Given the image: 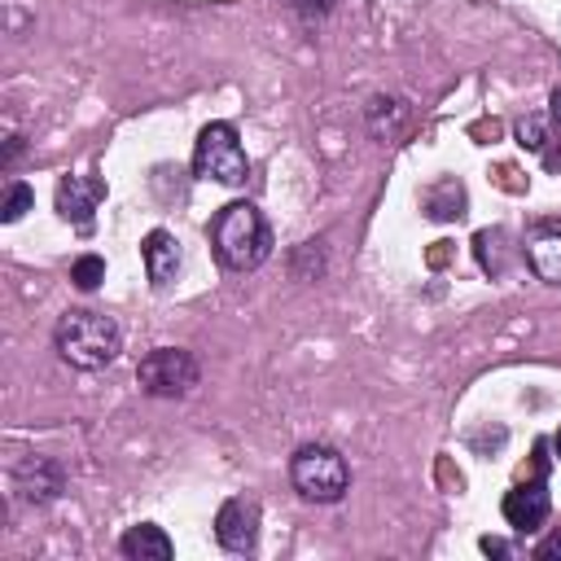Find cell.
Masks as SVG:
<instances>
[{
	"instance_id": "cell-18",
	"label": "cell",
	"mask_w": 561,
	"mask_h": 561,
	"mask_svg": "<svg viewBox=\"0 0 561 561\" xmlns=\"http://www.w3.org/2000/svg\"><path fill=\"white\" fill-rule=\"evenodd\" d=\"M530 557H535V561H561V530H552L548 539H539Z\"/></svg>"
},
{
	"instance_id": "cell-9",
	"label": "cell",
	"mask_w": 561,
	"mask_h": 561,
	"mask_svg": "<svg viewBox=\"0 0 561 561\" xmlns=\"http://www.w3.org/2000/svg\"><path fill=\"white\" fill-rule=\"evenodd\" d=\"M101 197H105V180L101 175H66L57 184V210L75 228H92V210L101 206Z\"/></svg>"
},
{
	"instance_id": "cell-4",
	"label": "cell",
	"mask_w": 561,
	"mask_h": 561,
	"mask_svg": "<svg viewBox=\"0 0 561 561\" xmlns=\"http://www.w3.org/2000/svg\"><path fill=\"white\" fill-rule=\"evenodd\" d=\"M193 171H197L202 180H215V184H228V188L245 184L250 162H245V149H241L232 123H206V127L197 131Z\"/></svg>"
},
{
	"instance_id": "cell-20",
	"label": "cell",
	"mask_w": 561,
	"mask_h": 561,
	"mask_svg": "<svg viewBox=\"0 0 561 561\" xmlns=\"http://www.w3.org/2000/svg\"><path fill=\"white\" fill-rule=\"evenodd\" d=\"M548 123L561 131V83L552 88V101H548Z\"/></svg>"
},
{
	"instance_id": "cell-16",
	"label": "cell",
	"mask_w": 561,
	"mask_h": 561,
	"mask_svg": "<svg viewBox=\"0 0 561 561\" xmlns=\"http://www.w3.org/2000/svg\"><path fill=\"white\" fill-rule=\"evenodd\" d=\"M289 4V13L302 22V26H316V22H324L329 13H333V0H285Z\"/></svg>"
},
{
	"instance_id": "cell-1",
	"label": "cell",
	"mask_w": 561,
	"mask_h": 561,
	"mask_svg": "<svg viewBox=\"0 0 561 561\" xmlns=\"http://www.w3.org/2000/svg\"><path fill=\"white\" fill-rule=\"evenodd\" d=\"M206 237H210L215 259H219L228 272H254V267H263L267 254H272V228H267V219L259 215V206H250V202H228V206L210 219Z\"/></svg>"
},
{
	"instance_id": "cell-7",
	"label": "cell",
	"mask_w": 561,
	"mask_h": 561,
	"mask_svg": "<svg viewBox=\"0 0 561 561\" xmlns=\"http://www.w3.org/2000/svg\"><path fill=\"white\" fill-rule=\"evenodd\" d=\"M215 539L228 552H254L259 548V504L241 500V495L224 500L215 513Z\"/></svg>"
},
{
	"instance_id": "cell-21",
	"label": "cell",
	"mask_w": 561,
	"mask_h": 561,
	"mask_svg": "<svg viewBox=\"0 0 561 561\" xmlns=\"http://www.w3.org/2000/svg\"><path fill=\"white\" fill-rule=\"evenodd\" d=\"M482 552H491V557H508L513 548H508L504 539H491V535H486V539H482Z\"/></svg>"
},
{
	"instance_id": "cell-10",
	"label": "cell",
	"mask_w": 561,
	"mask_h": 561,
	"mask_svg": "<svg viewBox=\"0 0 561 561\" xmlns=\"http://www.w3.org/2000/svg\"><path fill=\"white\" fill-rule=\"evenodd\" d=\"M140 259H145V276H149L153 289H167V285L180 276V263H184L180 241H175L167 228H153V232L140 241Z\"/></svg>"
},
{
	"instance_id": "cell-5",
	"label": "cell",
	"mask_w": 561,
	"mask_h": 561,
	"mask_svg": "<svg viewBox=\"0 0 561 561\" xmlns=\"http://www.w3.org/2000/svg\"><path fill=\"white\" fill-rule=\"evenodd\" d=\"M136 381H140V390L153 394V399H184V394H193V386L202 381V368H197V359H193L188 351H180V346H158V351H149V355L136 364Z\"/></svg>"
},
{
	"instance_id": "cell-13",
	"label": "cell",
	"mask_w": 561,
	"mask_h": 561,
	"mask_svg": "<svg viewBox=\"0 0 561 561\" xmlns=\"http://www.w3.org/2000/svg\"><path fill=\"white\" fill-rule=\"evenodd\" d=\"M421 206H425V215L438 219V224L460 219V215H465V184H460V180H438L434 188H425Z\"/></svg>"
},
{
	"instance_id": "cell-2",
	"label": "cell",
	"mask_w": 561,
	"mask_h": 561,
	"mask_svg": "<svg viewBox=\"0 0 561 561\" xmlns=\"http://www.w3.org/2000/svg\"><path fill=\"white\" fill-rule=\"evenodd\" d=\"M53 346H57V355H61L70 368L96 373V368H105V364L118 359V351H123V329H118L114 316L83 307V311H66V316L57 320Z\"/></svg>"
},
{
	"instance_id": "cell-6",
	"label": "cell",
	"mask_w": 561,
	"mask_h": 561,
	"mask_svg": "<svg viewBox=\"0 0 561 561\" xmlns=\"http://www.w3.org/2000/svg\"><path fill=\"white\" fill-rule=\"evenodd\" d=\"M13 491H18L26 504H53V500L66 491V469H61V460L39 456V451L22 456V460L13 465Z\"/></svg>"
},
{
	"instance_id": "cell-17",
	"label": "cell",
	"mask_w": 561,
	"mask_h": 561,
	"mask_svg": "<svg viewBox=\"0 0 561 561\" xmlns=\"http://www.w3.org/2000/svg\"><path fill=\"white\" fill-rule=\"evenodd\" d=\"M517 140H522L526 149H543V123H539V118H522V123H517Z\"/></svg>"
},
{
	"instance_id": "cell-3",
	"label": "cell",
	"mask_w": 561,
	"mask_h": 561,
	"mask_svg": "<svg viewBox=\"0 0 561 561\" xmlns=\"http://www.w3.org/2000/svg\"><path fill=\"white\" fill-rule=\"evenodd\" d=\"M289 482L311 504H337L351 491V469L337 447L329 443H302L289 460Z\"/></svg>"
},
{
	"instance_id": "cell-8",
	"label": "cell",
	"mask_w": 561,
	"mask_h": 561,
	"mask_svg": "<svg viewBox=\"0 0 561 561\" xmlns=\"http://www.w3.org/2000/svg\"><path fill=\"white\" fill-rule=\"evenodd\" d=\"M500 513H504V522L513 526V530H539L543 522H548V513H552V495H548V482L543 478H535V482H517L508 495H504V504H500Z\"/></svg>"
},
{
	"instance_id": "cell-22",
	"label": "cell",
	"mask_w": 561,
	"mask_h": 561,
	"mask_svg": "<svg viewBox=\"0 0 561 561\" xmlns=\"http://www.w3.org/2000/svg\"><path fill=\"white\" fill-rule=\"evenodd\" d=\"M552 447H557V456H561V430H557V438H552Z\"/></svg>"
},
{
	"instance_id": "cell-11",
	"label": "cell",
	"mask_w": 561,
	"mask_h": 561,
	"mask_svg": "<svg viewBox=\"0 0 561 561\" xmlns=\"http://www.w3.org/2000/svg\"><path fill=\"white\" fill-rule=\"evenodd\" d=\"M118 552H123L127 561H171V557H175V543H171V535H167L162 526L140 522V526H131V530L118 539Z\"/></svg>"
},
{
	"instance_id": "cell-19",
	"label": "cell",
	"mask_w": 561,
	"mask_h": 561,
	"mask_svg": "<svg viewBox=\"0 0 561 561\" xmlns=\"http://www.w3.org/2000/svg\"><path fill=\"white\" fill-rule=\"evenodd\" d=\"M18 153H22V136H18L13 127H9V131H4V153H0V167L9 171V167L18 162Z\"/></svg>"
},
{
	"instance_id": "cell-15",
	"label": "cell",
	"mask_w": 561,
	"mask_h": 561,
	"mask_svg": "<svg viewBox=\"0 0 561 561\" xmlns=\"http://www.w3.org/2000/svg\"><path fill=\"white\" fill-rule=\"evenodd\" d=\"M70 280H75L83 294H92V289L105 280V259H101V254H79V259L70 263Z\"/></svg>"
},
{
	"instance_id": "cell-12",
	"label": "cell",
	"mask_w": 561,
	"mask_h": 561,
	"mask_svg": "<svg viewBox=\"0 0 561 561\" xmlns=\"http://www.w3.org/2000/svg\"><path fill=\"white\" fill-rule=\"evenodd\" d=\"M526 263L539 280L561 285V228H530L526 237Z\"/></svg>"
},
{
	"instance_id": "cell-14",
	"label": "cell",
	"mask_w": 561,
	"mask_h": 561,
	"mask_svg": "<svg viewBox=\"0 0 561 561\" xmlns=\"http://www.w3.org/2000/svg\"><path fill=\"white\" fill-rule=\"evenodd\" d=\"M31 206H35V188H31L26 180H9V184H4V202H0V219H4V224H18Z\"/></svg>"
}]
</instances>
